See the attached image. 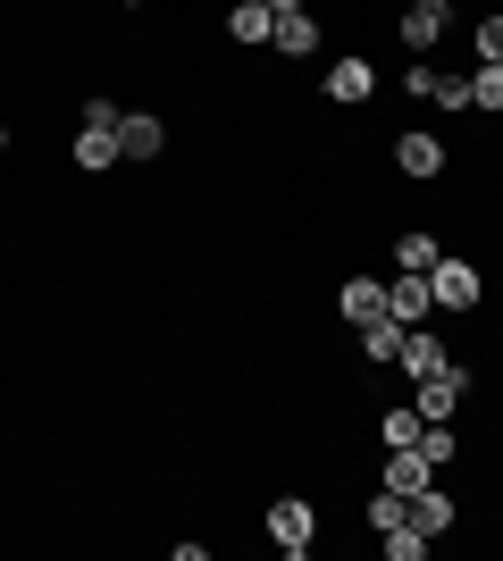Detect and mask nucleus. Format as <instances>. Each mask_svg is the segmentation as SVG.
I'll list each match as a JSON object with an SVG mask.
<instances>
[{"mask_svg":"<svg viewBox=\"0 0 503 561\" xmlns=\"http://www.w3.org/2000/svg\"><path fill=\"white\" fill-rule=\"evenodd\" d=\"M311 537H319V512L302 503V494H277V503H268V545H277L286 561H302Z\"/></svg>","mask_w":503,"mask_h":561,"instance_id":"nucleus-1","label":"nucleus"},{"mask_svg":"<svg viewBox=\"0 0 503 561\" xmlns=\"http://www.w3.org/2000/svg\"><path fill=\"white\" fill-rule=\"evenodd\" d=\"M428 294H436V310H479L487 277H479V268H470V260H454V252H445V260H436V268H428Z\"/></svg>","mask_w":503,"mask_h":561,"instance_id":"nucleus-2","label":"nucleus"},{"mask_svg":"<svg viewBox=\"0 0 503 561\" xmlns=\"http://www.w3.org/2000/svg\"><path fill=\"white\" fill-rule=\"evenodd\" d=\"M461 394H470V369H461V360H445L436 377H420V386H411V411H420V420H454Z\"/></svg>","mask_w":503,"mask_h":561,"instance_id":"nucleus-3","label":"nucleus"},{"mask_svg":"<svg viewBox=\"0 0 503 561\" xmlns=\"http://www.w3.org/2000/svg\"><path fill=\"white\" fill-rule=\"evenodd\" d=\"M428 310H436V294H428V277H420V268H395V277H386V319L428 328Z\"/></svg>","mask_w":503,"mask_h":561,"instance_id":"nucleus-4","label":"nucleus"},{"mask_svg":"<svg viewBox=\"0 0 503 561\" xmlns=\"http://www.w3.org/2000/svg\"><path fill=\"white\" fill-rule=\"evenodd\" d=\"M445 360H454V352H445V335H428V328H403V352H395V369H403L411 386H420V377H436Z\"/></svg>","mask_w":503,"mask_h":561,"instance_id":"nucleus-5","label":"nucleus"},{"mask_svg":"<svg viewBox=\"0 0 503 561\" xmlns=\"http://www.w3.org/2000/svg\"><path fill=\"white\" fill-rule=\"evenodd\" d=\"M160 151H168V126L151 110H126L118 117V160H160Z\"/></svg>","mask_w":503,"mask_h":561,"instance_id":"nucleus-6","label":"nucleus"},{"mask_svg":"<svg viewBox=\"0 0 503 561\" xmlns=\"http://www.w3.org/2000/svg\"><path fill=\"white\" fill-rule=\"evenodd\" d=\"M369 93H378V68H369V59H335L328 68V101L335 110H361Z\"/></svg>","mask_w":503,"mask_h":561,"instance_id":"nucleus-7","label":"nucleus"},{"mask_svg":"<svg viewBox=\"0 0 503 561\" xmlns=\"http://www.w3.org/2000/svg\"><path fill=\"white\" fill-rule=\"evenodd\" d=\"M395 168H403L411 185H428V176H445V142L436 135H395Z\"/></svg>","mask_w":503,"mask_h":561,"instance_id":"nucleus-8","label":"nucleus"},{"mask_svg":"<svg viewBox=\"0 0 503 561\" xmlns=\"http://www.w3.org/2000/svg\"><path fill=\"white\" fill-rule=\"evenodd\" d=\"M386 486H395V494H420V486H436L428 453H420V445H395V453H386Z\"/></svg>","mask_w":503,"mask_h":561,"instance_id":"nucleus-9","label":"nucleus"},{"mask_svg":"<svg viewBox=\"0 0 503 561\" xmlns=\"http://www.w3.org/2000/svg\"><path fill=\"white\" fill-rule=\"evenodd\" d=\"M335 310H344L353 328H369V319H386V285H378V277H344V294H335Z\"/></svg>","mask_w":503,"mask_h":561,"instance_id":"nucleus-10","label":"nucleus"},{"mask_svg":"<svg viewBox=\"0 0 503 561\" xmlns=\"http://www.w3.org/2000/svg\"><path fill=\"white\" fill-rule=\"evenodd\" d=\"M411 528H420V537H445V528H454V494L420 486V494H411Z\"/></svg>","mask_w":503,"mask_h":561,"instance_id":"nucleus-11","label":"nucleus"},{"mask_svg":"<svg viewBox=\"0 0 503 561\" xmlns=\"http://www.w3.org/2000/svg\"><path fill=\"white\" fill-rule=\"evenodd\" d=\"M227 34H236V43H243V50H261V43H268V34H277V18H268L261 0H236V9H227Z\"/></svg>","mask_w":503,"mask_h":561,"instance_id":"nucleus-12","label":"nucleus"},{"mask_svg":"<svg viewBox=\"0 0 503 561\" xmlns=\"http://www.w3.org/2000/svg\"><path fill=\"white\" fill-rule=\"evenodd\" d=\"M268 43L286 50V59H311V50H319V25H311V9H286V18H277V34H268Z\"/></svg>","mask_w":503,"mask_h":561,"instance_id":"nucleus-13","label":"nucleus"},{"mask_svg":"<svg viewBox=\"0 0 503 561\" xmlns=\"http://www.w3.org/2000/svg\"><path fill=\"white\" fill-rule=\"evenodd\" d=\"M436 260H445V243H436V234H420V227L395 234V268H420V277H428Z\"/></svg>","mask_w":503,"mask_h":561,"instance_id":"nucleus-14","label":"nucleus"},{"mask_svg":"<svg viewBox=\"0 0 503 561\" xmlns=\"http://www.w3.org/2000/svg\"><path fill=\"white\" fill-rule=\"evenodd\" d=\"M436 34H445V9H411L403 0V50H436Z\"/></svg>","mask_w":503,"mask_h":561,"instance_id":"nucleus-15","label":"nucleus"},{"mask_svg":"<svg viewBox=\"0 0 503 561\" xmlns=\"http://www.w3.org/2000/svg\"><path fill=\"white\" fill-rule=\"evenodd\" d=\"M420 427H428V420H420V411H411V402H386V420H378V436H386V453H395V445H420Z\"/></svg>","mask_w":503,"mask_h":561,"instance_id":"nucleus-16","label":"nucleus"},{"mask_svg":"<svg viewBox=\"0 0 503 561\" xmlns=\"http://www.w3.org/2000/svg\"><path fill=\"white\" fill-rule=\"evenodd\" d=\"M76 168H84V176L118 168V135H93V126H84V135H76Z\"/></svg>","mask_w":503,"mask_h":561,"instance_id":"nucleus-17","label":"nucleus"},{"mask_svg":"<svg viewBox=\"0 0 503 561\" xmlns=\"http://www.w3.org/2000/svg\"><path fill=\"white\" fill-rule=\"evenodd\" d=\"M361 352H369V360H395V352H403V319H369V328H361Z\"/></svg>","mask_w":503,"mask_h":561,"instance_id":"nucleus-18","label":"nucleus"},{"mask_svg":"<svg viewBox=\"0 0 503 561\" xmlns=\"http://www.w3.org/2000/svg\"><path fill=\"white\" fill-rule=\"evenodd\" d=\"M403 519H411V494H395V486L369 494V528H378V537H386V528H403Z\"/></svg>","mask_w":503,"mask_h":561,"instance_id":"nucleus-19","label":"nucleus"},{"mask_svg":"<svg viewBox=\"0 0 503 561\" xmlns=\"http://www.w3.org/2000/svg\"><path fill=\"white\" fill-rule=\"evenodd\" d=\"M470 110H487V117L503 110V68L495 59H479V76H470Z\"/></svg>","mask_w":503,"mask_h":561,"instance_id":"nucleus-20","label":"nucleus"},{"mask_svg":"<svg viewBox=\"0 0 503 561\" xmlns=\"http://www.w3.org/2000/svg\"><path fill=\"white\" fill-rule=\"evenodd\" d=\"M386 561H420V553H428V537H420V528H411V519H403V528H386Z\"/></svg>","mask_w":503,"mask_h":561,"instance_id":"nucleus-21","label":"nucleus"},{"mask_svg":"<svg viewBox=\"0 0 503 561\" xmlns=\"http://www.w3.org/2000/svg\"><path fill=\"white\" fill-rule=\"evenodd\" d=\"M470 43H479V59H495V68H503V9H495V18H479Z\"/></svg>","mask_w":503,"mask_h":561,"instance_id":"nucleus-22","label":"nucleus"},{"mask_svg":"<svg viewBox=\"0 0 503 561\" xmlns=\"http://www.w3.org/2000/svg\"><path fill=\"white\" fill-rule=\"evenodd\" d=\"M84 126H93V135H118V101L93 93V101H84Z\"/></svg>","mask_w":503,"mask_h":561,"instance_id":"nucleus-23","label":"nucleus"},{"mask_svg":"<svg viewBox=\"0 0 503 561\" xmlns=\"http://www.w3.org/2000/svg\"><path fill=\"white\" fill-rule=\"evenodd\" d=\"M261 9H268V18H286V9H302V0H261Z\"/></svg>","mask_w":503,"mask_h":561,"instance_id":"nucleus-24","label":"nucleus"},{"mask_svg":"<svg viewBox=\"0 0 503 561\" xmlns=\"http://www.w3.org/2000/svg\"><path fill=\"white\" fill-rule=\"evenodd\" d=\"M411 9H445V18H454V0H411Z\"/></svg>","mask_w":503,"mask_h":561,"instance_id":"nucleus-25","label":"nucleus"},{"mask_svg":"<svg viewBox=\"0 0 503 561\" xmlns=\"http://www.w3.org/2000/svg\"><path fill=\"white\" fill-rule=\"evenodd\" d=\"M0 151H9V126H0Z\"/></svg>","mask_w":503,"mask_h":561,"instance_id":"nucleus-26","label":"nucleus"}]
</instances>
